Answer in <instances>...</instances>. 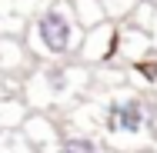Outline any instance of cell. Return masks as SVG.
<instances>
[{"instance_id":"1","label":"cell","mask_w":157,"mask_h":153,"mask_svg":"<svg viewBox=\"0 0 157 153\" xmlns=\"http://www.w3.org/2000/svg\"><path fill=\"white\" fill-rule=\"evenodd\" d=\"M100 133L114 153H147L157 143V103L134 87L100 93Z\"/></svg>"},{"instance_id":"2","label":"cell","mask_w":157,"mask_h":153,"mask_svg":"<svg viewBox=\"0 0 157 153\" xmlns=\"http://www.w3.org/2000/svg\"><path fill=\"white\" fill-rule=\"evenodd\" d=\"M94 90V67L80 60H57V63H33V70L24 77L20 97L30 103V110L44 113H63L74 103Z\"/></svg>"},{"instance_id":"3","label":"cell","mask_w":157,"mask_h":153,"mask_svg":"<svg viewBox=\"0 0 157 153\" xmlns=\"http://www.w3.org/2000/svg\"><path fill=\"white\" fill-rule=\"evenodd\" d=\"M24 43L37 63L77 60V50L84 43V27L74 17L70 0H44L30 27L24 33Z\"/></svg>"},{"instance_id":"4","label":"cell","mask_w":157,"mask_h":153,"mask_svg":"<svg viewBox=\"0 0 157 153\" xmlns=\"http://www.w3.org/2000/svg\"><path fill=\"white\" fill-rule=\"evenodd\" d=\"M117 30H121V24H114V20L100 24L94 30H84V43L77 50V60L94 67V70L97 67H110L114 53H117Z\"/></svg>"},{"instance_id":"5","label":"cell","mask_w":157,"mask_h":153,"mask_svg":"<svg viewBox=\"0 0 157 153\" xmlns=\"http://www.w3.org/2000/svg\"><path fill=\"white\" fill-rule=\"evenodd\" d=\"M157 50L154 43V33L151 30H140V27H134V24H121V30H117V53H114V67H130V63L144 60V57H151Z\"/></svg>"},{"instance_id":"6","label":"cell","mask_w":157,"mask_h":153,"mask_svg":"<svg viewBox=\"0 0 157 153\" xmlns=\"http://www.w3.org/2000/svg\"><path fill=\"white\" fill-rule=\"evenodd\" d=\"M44 0H0V37H24Z\"/></svg>"},{"instance_id":"7","label":"cell","mask_w":157,"mask_h":153,"mask_svg":"<svg viewBox=\"0 0 157 153\" xmlns=\"http://www.w3.org/2000/svg\"><path fill=\"white\" fill-rule=\"evenodd\" d=\"M20 133L30 140L33 147H37V153H50L54 147H57V140H60V120H57V113H44V110H33L30 117H27V123L20 126Z\"/></svg>"},{"instance_id":"8","label":"cell","mask_w":157,"mask_h":153,"mask_svg":"<svg viewBox=\"0 0 157 153\" xmlns=\"http://www.w3.org/2000/svg\"><path fill=\"white\" fill-rule=\"evenodd\" d=\"M50 153H114L107 143H104V137H97V133H74V130H63L60 140H57V147Z\"/></svg>"},{"instance_id":"9","label":"cell","mask_w":157,"mask_h":153,"mask_svg":"<svg viewBox=\"0 0 157 153\" xmlns=\"http://www.w3.org/2000/svg\"><path fill=\"white\" fill-rule=\"evenodd\" d=\"M127 87H134L140 93H157V50L127 67Z\"/></svg>"},{"instance_id":"10","label":"cell","mask_w":157,"mask_h":153,"mask_svg":"<svg viewBox=\"0 0 157 153\" xmlns=\"http://www.w3.org/2000/svg\"><path fill=\"white\" fill-rule=\"evenodd\" d=\"M30 103L20 97V93H7L0 97V130H20L27 117H30Z\"/></svg>"},{"instance_id":"11","label":"cell","mask_w":157,"mask_h":153,"mask_svg":"<svg viewBox=\"0 0 157 153\" xmlns=\"http://www.w3.org/2000/svg\"><path fill=\"white\" fill-rule=\"evenodd\" d=\"M70 7H74V17L84 30H94L100 24H107V10H104L100 0H70Z\"/></svg>"},{"instance_id":"12","label":"cell","mask_w":157,"mask_h":153,"mask_svg":"<svg viewBox=\"0 0 157 153\" xmlns=\"http://www.w3.org/2000/svg\"><path fill=\"white\" fill-rule=\"evenodd\" d=\"M0 153H37V147L20 130H0Z\"/></svg>"},{"instance_id":"13","label":"cell","mask_w":157,"mask_h":153,"mask_svg":"<svg viewBox=\"0 0 157 153\" xmlns=\"http://www.w3.org/2000/svg\"><path fill=\"white\" fill-rule=\"evenodd\" d=\"M151 33H154V43H157V13H154V30H151Z\"/></svg>"}]
</instances>
